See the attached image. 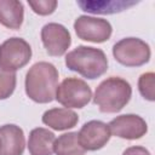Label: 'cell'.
Wrapping results in <instances>:
<instances>
[{
	"label": "cell",
	"instance_id": "1",
	"mask_svg": "<svg viewBox=\"0 0 155 155\" xmlns=\"http://www.w3.org/2000/svg\"><path fill=\"white\" fill-rule=\"evenodd\" d=\"M25 93L36 103H50L58 87V70L48 62H38L25 75Z\"/></svg>",
	"mask_w": 155,
	"mask_h": 155
},
{
	"label": "cell",
	"instance_id": "2",
	"mask_svg": "<svg viewBox=\"0 0 155 155\" xmlns=\"http://www.w3.org/2000/svg\"><path fill=\"white\" fill-rule=\"evenodd\" d=\"M65 65L81 76L93 80L108 70V58L101 48L81 45L67 53Z\"/></svg>",
	"mask_w": 155,
	"mask_h": 155
},
{
	"label": "cell",
	"instance_id": "3",
	"mask_svg": "<svg viewBox=\"0 0 155 155\" xmlns=\"http://www.w3.org/2000/svg\"><path fill=\"white\" fill-rule=\"evenodd\" d=\"M132 96L131 85L121 78L111 76L103 80L96 88L93 102L102 113H119Z\"/></svg>",
	"mask_w": 155,
	"mask_h": 155
},
{
	"label": "cell",
	"instance_id": "4",
	"mask_svg": "<svg viewBox=\"0 0 155 155\" xmlns=\"http://www.w3.org/2000/svg\"><path fill=\"white\" fill-rule=\"evenodd\" d=\"M114 58L125 67H140L149 62V45L138 38H125L113 46Z\"/></svg>",
	"mask_w": 155,
	"mask_h": 155
},
{
	"label": "cell",
	"instance_id": "5",
	"mask_svg": "<svg viewBox=\"0 0 155 155\" xmlns=\"http://www.w3.org/2000/svg\"><path fill=\"white\" fill-rule=\"evenodd\" d=\"M92 98L91 87L81 79L67 78L56 90L54 99L67 109L84 108Z\"/></svg>",
	"mask_w": 155,
	"mask_h": 155
},
{
	"label": "cell",
	"instance_id": "6",
	"mask_svg": "<svg viewBox=\"0 0 155 155\" xmlns=\"http://www.w3.org/2000/svg\"><path fill=\"white\" fill-rule=\"evenodd\" d=\"M31 47L22 38H10L0 45V65L10 71H16L29 63Z\"/></svg>",
	"mask_w": 155,
	"mask_h": 155
},
{
	"label": "cell",
	"instance_id": "7",
	"mask_svg": "<svg viewBox=\"0 0 155 155\" xmlns=\"http://www.w3.org/2000/svg\"><path fill=\"white\" fill-rule=\"evenodd\" d=\"M74 29L79 39L90 42H104L111 36V24L103 18L79 16L74 22Z\"/></svg>",
	"mask_w": 155,
	"mask_h": 155
},
{
	"label": "cell",
	"instance_id": "8",
	"mask_svg": "<svg viewBox=\"0 0 155 155\" xmlns=\"http://www.w3.org/2000/svg\"><path fill=\"white\" fill-rule=\"evenodd\" d=\"M41 41L50 56H63L70 44L71 38L69 30L59 23H47L41 29Z\"/></svg>",
	"mask_w": 155,
	"mask_h": 155
},
{
	"label": "cell",
	"instance_id": "9",
	"mask_svg": "<svg viewBox=\"0 0 155 155\" xmlns=\"http://www.w3.org/2000/svg\"><path fill=\"white\" fill-rule=\"evenodd\" d=\"M108 127L110 133L128 140L139 139L148 132V125L143 117L134 114H124L113 119Z\"/></svg>",
	"mask_w": 155,
	"mask_h": 155
},
{
	"label": "cell",
	"instance_id": "10",
	"mask_svg": "<svg viewBox=\"0 0 155 155\" xmlns=\"http://www.w3.org/2000/svg\"><path fill=\"white\" fill-rule=\"evenodd\" d=\"M111 133L107 124L99 120H91L80 128L78 139L80 145L88 151L102 149L110 139Z\"/></svg>",
	"mask_w": 155,
	"mask_h": 155
},
{
	"label": "cell",
	"instance_id": "11",
	"mask_svg": "<svg viewBox=\"0 0 155 155\" xmlns=\"http://www.w3.org/2000/svg\"><path fill=\"white\" fill-rule=\"evenodd\" d=\"M25 138L23 130L13 124L0 126V155H23Z\"/></svg>",
	"mask_w": 155,
	"mask_h": 155
},
{
	"label": "cell",
	"instance_id": "12",
	"mask_svg": "<svg viewBox=\"0 0 155 155\" xmlns=\"http://www.w3.org/2000/svg\"><path fill=\"white\" fill-rule=\"evenodd\" d=\"M79 121V116L75 111L67 108H52L44 113L42 122L56 130V131H64L76 126Z\"/></svg>",
	"mask_w": 155,
	"mask_h": 155
},
{
	"label": "cell",
	"instance_id": "13",
	"mask_svg": "<svg viewBox=\"0 0 155 155\" xmlns=\"http://www.w3.org/2000/svg\"><path fill=\"white\" fill-rule=\"evenodd\" d=\"M54 140V133L47 128L36 127L31 130L28 138V149L30 155H52Z\"/></svg>",
	"mask_w": 155,
	"mask_h": 155
},
{
	"label": "cell",
	"instance_id": "14",
	"mask_svg": "<svg viewBox=\"0 0 155 155\" xmlns=\"http://www.w3.org/2000/svg\"><path fill=\"white\" fill-rule=\"evenodd\" d=\"M24 18L23 4L18 0H0V24L8 29L21 28Z\"/></svg>",
	"mask_w": 155,
	"mask_h": 155
},
{
	"label": "cell",
	"instance_id": "15",
	"mask_svg": "<svg viewBox=\"0 0 155 155\" xmlns=\"http://www.w3.org/2000/svg\"><path fill=\"white\" fill-rule=\"evenodd\" d=\"M53 153L56 155H85L86 150L79 143L78 132H68L54 140Z\"/></svg>",
	"mask_w": 155,
	"mask_h": 155
},
{
	"label": "cell",
	"instance_id": "16",
	"mask_svg": "<svg viewBox=\"0 0 155 155\" xmlns=\"http://www.w3.org/2000/svg\"><path fill=\"white\" fill-rule=\"evenodd\" d=\"M134 2H127V1H79L78 5L87 12L91 13H102V15H109L124 11L128 6H132Z\"/></svg>",
	"mask_w": 155,
	"mask_h": 155
},
{
	"label": "cell",
	"instance_id": "17",
	"mask_svg": "<svg viewBox=\"0 0 155 155\" xmlns=\"http://www.w3.org/2000/svg\"><path fill=\"white\" fill-rule=\"evenodd\" d=\"M16 88V71L6 70L0 65V99L8 98Z\"/></svg>",
	"mask_w": 155,
	"mask_h": 155
},
{
	"label": "cell",
	"instance_id": "18",
	"mask_svg": "<svg viewBox=\"0 0 155 155\" xmlns=\"http://www.w3.org/2000/svg\"><path fill=\"white\" fill-rule=\"evenodd\" d=\"M138 90L147 101L153 102L155 99V74L153 71L144 73L139 76Z\"/></svg>",
	"mask_w": 155,
	"mask_h": 155
},
{
	"label": "cell",
	"instance_id": "19",
	"mask_svg": "<svg viewBox=\"0 0 155 155\" xmlns=\"http://www.w3.org/2000/svg\"><path fill=\"white\" fill-rule=\"evenodd\" d=\"M29 6L31 7V10L40 15V16H47L54 12L56 7H57V1L56 0H28Z\"/></svg>",
	"mask_w": 155,
	"mask_h": 155
},
{
	"label": "cell",
	"instance_id": "20",
	"mask_svg": "<svg viewBox=\"0 0 155 155\" xmlns=\"http://www.w3.org/2000/svg\"><path fill=\"white\" fill-rule=\"evenodd\" d=\"M122 155H151L149 153L148 149H145L144 147H139V145H134V147H130L127 148Z\"/></svg>",
	"mask_w": 155,
	"mask_h": 155
}]
</instances>
